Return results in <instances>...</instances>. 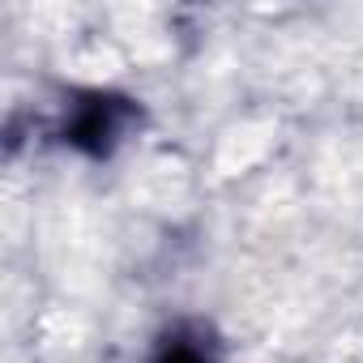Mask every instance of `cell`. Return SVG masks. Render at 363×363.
<instances>
[{
    "label": "cell",
    "mask_w": 363,
    "mask_h": 363,
    "mask_svg": "<svg viewBox=\"0 0 363 363\" xmlns=\"http://www.w3.org/2000/svg\"><path fill=\"white\" fill-rule=\"evenodd\" d=\"M124 120H128V107L124 103H116V99H90L77 111V120L69 124V141L82 145V150H90V154H103L120 137Z\"/></svg>",
    "instance_id": "6da1fadb"
},
{
    "label": "cell",
    "mask_w": 363,
    "mask_h": 363,
    "mask_svg": "<svg viewBox=\"0 0 363 363\" xmlns=\"http://www.w3.org/2000/svg\"><path fill=\"white\" fill-rule=\"evenodd\" d=\"M158 363H214L206 350H197V346H189V342H171L162 354H158Z\"/></svg>",
    "instance_id": "7a4b0ae2"
}]
</instances>
